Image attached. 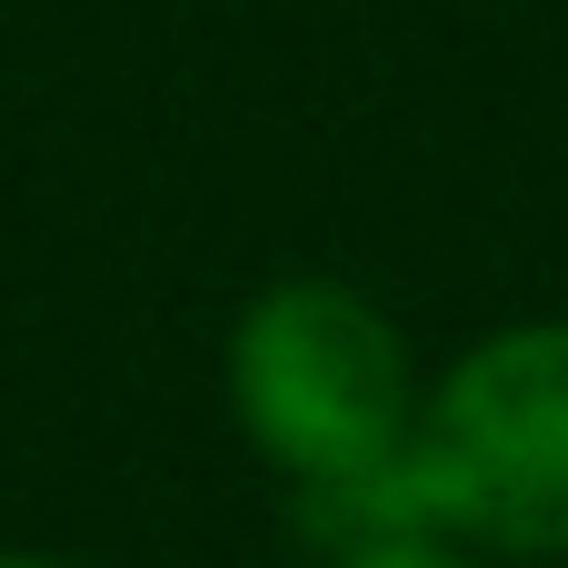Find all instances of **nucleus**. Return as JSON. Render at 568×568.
<instances>
[{"label": "nucleus", "mask_w": 568, "mask_h": 568, "mask_svg": "<svg viewBox=\"0 0 568 568\" xmlns=\"http://www.w3.org/2000/svg\"><path fill=\"white\" fill-rule=\"evenodd\" d=\"M379 519L449 529L499 568H568V310L499 320L429 369L419 439Z\"/></svg>", "instance_id": "obj_2"}, {"label": "nucleus", "mask_w": 568, "mask_h": 568, "mask_svg": "<svg viewBox=\"0 0 568 568\" xmlns=\"http://www.w3.org/2000/svg\"><path fill=\"white\" fill-rule=\"evenodd\" d=\"M220 399L250 459L290 479L300 519L320 539H349L389 509V479L419 439L429 369L359 280L290 270L240 300L220 339Z\"/></svg>", "instance_id": "obj_1"}, {"label": "nucleus", "mask_w": 568, "mask_h": 568, "mask_svg": "<svg viewBox=\"0 0 568 568\" xmlns=\"http://www.w3.org/2000/svg\"><path fill=\"white\" fill-rule=\"evenodd\" d=\"M0 568H70L60 549H0Z\"/></svg>", "instance_id": "obj_4"}, {"label": "nucleus", "mask_w": 568, "mask_h": 568, "mask_svg": "<svg viewBox=\"0 0 568 568\" xmlns=\"http://www.w3.org/2000/svg\"><path fill=\"white\" fill-rule=\"evenodd\" d=\"M320 568H499L489 549H469V539H449V529H419V519H379V529H349V539H329V559Z\"/></svg>", "instance_id": "obj_3"}]
</instances>
